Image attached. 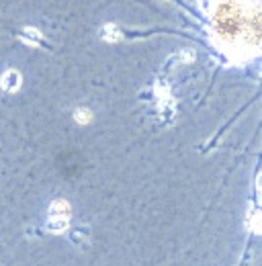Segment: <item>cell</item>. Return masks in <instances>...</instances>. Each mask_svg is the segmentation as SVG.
Here are the masks:
<instances>
[{
  "instance_id": "7a4b0ae2",
  "label": "cell",
  "mask_w": 262,
  "mask_h": 266,
  "mask_svg": "<svg viewBox=\"0 0 262 266\" xmlns=\"http://www.w3.org/2000/svg\"><path fill=\"white\" fill-rule=\"evenodd\" d=\"M21 74L17 72V70H6V72L2 74V78H0V86H2L6 92H17L21 88Z\"/></svg>"
},
{
  "instance_id": "3957f363",
  "label": "cell",
  "mask_w": 262,
  "mask_h": 266,
  "mask_svg": "<svg viewBox=\"0 0 262 266\" xmlns=\"http://www.w3.org/2000/svg\"><path fill=\"white\" fill-rule=\"evenodd\" d=\"M101 37L105 41H117V39H121V31L117 29L115 25H105L101 29Z\"/></svg>"
},
{
  "instance_id": "277c9868",
  "label": "cell",
  "mask_w": 262,
  "mask_h": 266,
  "mask_svg": "<svg viewBox=\"0 0 262 266\" xmlns=\"http://www.w3.org/2000/svg\"><path fill=\"white\" fill-rule=\"evenodd\" d=\"M23 37H25L27 43H39V41H41V33L35 31L33 27H27V29H23Z\"/></svg>"
},
{
  "instance_id": "5b68a950",
  "label": "cell",
  "mask_w": 262,
  "mask_h": 266,
  "mask_svg": "<svg viewBox=\"0 0 262 266\" xmlns=\"http://www.w3.org/2000/svg\"><path fill=\"white\" fill-rule=\"evenodd\" d=\"M74 119L80 123V125H84V123H88L90 119H92V113L88 109H76V113H74Z\"/></svg>"
},
{
  "instance_id": "6da1fadb",
  "label": "cell",
  "mask_w": 262,
  "mask_h": 266,
  "mask_svg": "<svg viewBox=\"0 0 262 266\" xmlns=\"http://www.w3.org/2000/svg\"><path fill=\"white\" fill-rule=\"evenodd\" d=\"M70 223V205L58 199L49 205V217H47V229L53 233H62L68 229Z\"/></svg>"
}]
</instances>
